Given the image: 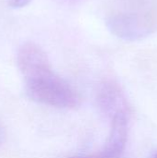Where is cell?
Segmentation results:
<instances>
[{
	"label": "cell",
	"mask_w": 157,
	"mask_h": 158,
	"mask_svg": "<svg viewBox=\"0 0 157 158\" xmlns=\"http://www.w3.org/2000/svg\"><path fill=\"white\" fill-rule=\"evenodd\" d=\"M17 64L27 95L32 101L62 109H74L81 105L78 93L53 70L46 53L38 44L31 42L21 44Z\"/></svg>",
	"instance_id": "1"
},
{
	"label": "cell",
	"mask_w": 157,
	"mask_h": 158,
	"mask_svg": "<svg viewBox=\"0 0 157 158\" xmlns=\"http://www.w3.org/2000/svg\"><path fill=\"white\" fill-rule=\"evenodd\" d=\"M106 26L122 40H141L157 30V11L142 8L116 10L107 17Z\"/></svg>",
	"instance_id": "2"
},
{
	"label": "cell",
	"mask_w": 157,
	"mask_h": 158,
	"mask_svg": "<svg viewBox=\"0 0 157 158\" xmlns=\"http://www.w3.org/2000/svg\"><path fill=\"white\" fill-rule=\"evenodd\" d=\"M130 118V114L120 113L111 118L110 135L101 151L91 155L75 156L69 158H121L129 138Z\"/></svg>",
	"instance_id": "3"
},
{
	"label": "cell",
	"mask_w": 157,
	"mask_h": 158,
	"mask_svg": "<svg viewBox=\"0 0 157 158\" xmlns=\"http://www.w3.org/2000/svg\"><path fill=\"white\" fill-rule=\"evenodd\" d=\"M97 104L104 114L112 118L115 115L130 114V106L120 85L112 80L101 83L97 92Z\"/></svg>",
	"instance_id": "4"
},
{
	"label": "cell",
	"mask_w": 157,
	"mask_h": 158,
	"mask_svg": "<svg viewBox=\"0 0 157 158\" xmlns=\"http://www.w3.org/2000/svg\"><path fill=\"white\" fill-rule=\"evenodd\" d=\"M32 0H7V4L10 7L20 8L29 5Z\"/></svg>",
	"instance_id": "5"
},
{
	"label": "cell",
	"mask_w": 157,
	"mask_h": 158,
	"mask_svg": "<svg viewBox=\"0 0 157 158\" xmlns=\"http://www.w3.org/2000/svg\"><path fill=\"white\" fill-rule=\"evenodd\" d=\"M5 139H6V130H5L4 125L0 121V148L4 144Z\"/></svg>",
	"instance_id": "6"
},
{
	"label": "cell",
	"mask_w": 157,
	"mask_h": 158,
	"mask_svg": "<svg viewBox=\"0 0 157 158\" xmlns=\"http://www.w3.org/2000/svg\"><path fill=\"white\" fill-rule=\"evenodd\" d=\"M153 158H157V152L155 154V155H154V156H153Z\"/></svg>",
	"instance_id": "7"
}]
</instances>
